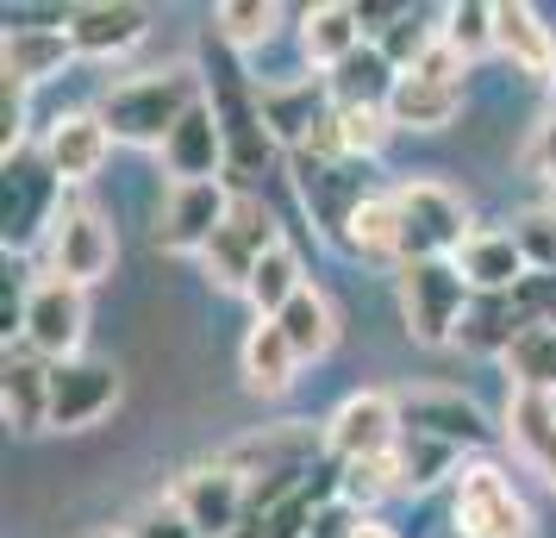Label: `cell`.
Segmentation results:
<instances>
[{
	"label": "cell",
	"instance_id": "obj_38",
	"mask_svg": "<svg viewBox=\"0 0 556 538\" xmlns=\"http://www.w3.org/2000/svg\"><path fill=\"white\" fill-rule=\"evenodd\" d=\"M338 138H344V157L351 163H376L394 138V120L376 113V107H338Z\"/></svg>",
	"mask_w": 556,
	"mask_h": 538
},
{
	"label": "cell",
	"instance_id": "obj_34",
	"mask_svg": "<svg viewBox=\"0 0 556 538\" xmlns=\"http://www.w3.org/2000/svg\"><path fill=\"white\" fill-rule=\"evenodd\" d=\"M506 376L526 395H556V326H526L506 351Z\"/></svg>",
	"mask_w": 556,
	"mask_h": 538
},
{
	"label": "cell",
	"instance_id": "obj_15",
	"mask_svg": "<svg viewBox=\"0 0 556 538\" xmlns=\"http://www.w3.org/2000/svg\"><path fill=\"white\" fill-rule=\"evenodd\" d=\"M226 463L256 483V476H281V470H313V463H326V426H306V420H281L269 433H251L238 438L226 451Z\"/></svg>",
	"mask_w": 556,
	"mask_h": 538
},
{
	"label": "cell",
	"instance_id": "obj_26",
	"mask_svg": "<svg viewBox=\"0 0 556 538\" xmlns=\"http://www.w3.org/2000/svg\"><path fill=\"white\" fill-rule=\"evenodd\" d=\"M70 63H76L70 26L63 32H7V38H0V76L20 82V88H38V82L63 76Z\"/></svg>",
	"mask_w": 556,
	"mask_h": 538
},
{
	"label": "cell",
	"instance_id": "obj_12",
	"mask_svg": "<svg viewBox=\"0 0 556 538\" xmlns=\"http://www.w3.org/2000/svg\"><path fill=\"white\" fill-rule=\"evenodd\" d=\"M113 257H119V245H113V226H106L94 207L81 201H63L56 207V226H51V276H63V283L76 288H94L113 270Z\"/></svg>",
	"mask_w": 556,
	"mask_h": 538
},
{
	"label": "cell",
	"instance_id": "obj_17",
	"mask_svg": "<svg viewBox=\"0 0 556 538\" xmlns=\"http://www.w3.org/2000/svg\"><path fill=\"white\" fill-rule=\"evenodd\" d=\"M163 170L169 182H226L231 157H226V126H219V113L213 101H201L176 132H169V145H163Z\"/></svg>",
	"mask_w": 556,
	"mask_h": 538
},
{
	"label": "cell",
	"instance_id": "obj_29",
	"mask_svg": "<svg viewBox=\"0 0 556 538\" xmlns=\"http://www.w3.org/2000/svg\"><path fill=\"white\" fill-rule=\"evenodd\" d=\"M344 257L394 263V270H401V207H394V188H376L369 201L356 207L351 232H344Z\"/></svg>",
	"mask_w": 556,
	"mask_h": 538
},
{
	"label": "cell",
	"instance_id": "obj_25",
	"mask_svg": "<svg viewBox=\"0 0 556 538\" xmlns=\"http://www.w3.org/2000/svg\"><path fill=\"white\" fill-rule=\"evenodd\" d=\"M238 370H244V388H251V395L276 401V395H288L294 376H301V351L288 345V333H281L276 320H256L251 338H244V351H238Z\"/></svg>",
	"mask_w": 556,
	"mask_h": 538
},
{
	"label": "cell",
	"instance_id": "obj_24",
	"mask_svg": "<svg viewBox=\"0 0 556 538\" xmlns=\"http://www.w3.org/2000/svg\"><path fill=\"white\" fill-rule=\"evenodd\" d=\"M456 270L469 276L476 295H513V288L531 276V263H526V251L513 245V232H494V226L469 232V245L456 251Z\"/></svg>",
	"mask_w": 556,
	"mask_h": 538
},
{
	"label": "cell",
	"instance_id": "obj_20",
	"mask_svg": "<svg viewBox=\"0 0 556 538\" xmlns=\"http://www.w3.org/2000/svg\"><path fill=\"white\" fill-rule=\"evenodd\" d=\"M494 51L526 76H556V26L526 0H494Z\"/></svg>",
	"mask_w": 556,
	"mask_h": 538
},
{
	"label": "cell",
	"instance_id": "obj_18",
	"mask_svg": "<svg viewBox=\"0 0 556 538\" xmlns=\"http://www.w3.org/2000/svg\"><path fill=\"white\" fill-rule=\"evenodd\" d=\"M331 82L326 76H301V82H263V120L276 132L281 151H301L313 132L331 120Z\"/></svg>",
	"mask_w": 556,
	"mask_h": 538
},
{
	"label": "cell",
	"instance_id": "obj_40",
	"mask_svg": "<svg viewBox=\"0 0 556 538\" xmlns=\"http://www.w3.org/2000/svg\"><path fill=\"white\" fill-rule=\"evenodd\" d=\"M513 245L526 251L531 276H556V207H526L513 220Z\"/></svg>",
	"mask_w": 556,
	"mask_h": 538
},
{
	"label": "cell",
	"instance_id": "obj_8",
	"mask_svg": "<svg viewBox=\"0 0 556 538\" xmlns=\"http://www.w3.org/2000/svg\"><path fill=\"white\" fill-rule=\"evenodd\" d=\"M276 245H288L281 226H276V213L256 201V195H238L231 213H226V226L213 232V245L201 251V263H206V276H213V288H238V295H244L251 270L276 251Z\"/></svg>",
	"mask_w": 556,
	"mask_h": 538
},
{
	"label": "cell",
	"instance_id": "obj_5",
	"mask_svg": "<svg viewBox=\"0 0 556 538\" xmlns=\"http://www.w3.org/2000/svg\"><path fill=\"white\" fill-rule=\"evenodd\" d=\"M401 207V263H426V257H456L469 245V207L456 188L431 176H413L394 188Z\"/></svg>",
	"mask_w": 556,
	"mask_h": 538
},
{
	"label": "cell",
	"instance_id": "obj_10",
	"mask_svg": "<svg viewBox=\"0 0 556 538\" xmlns=\"http://www.w3.org/2000/svg\"><path fill=\"white\" fill-rule=\"evenodd\" d=\"M169 501L188 513V526H194L201 538H231L244 520H251V483H244L226 458L181 470L176 488H169Z\"/></svg>",
	"mask_w": 556,
	"mask_h": 538
},
{
	"label": "cell",
	"instance_id": "obj_47",
	"mask_svg": "<svg viewBox=\"0 0 556 538\" xmlns=\"http://www.w3.org/2000/svg\"><path fill=\"white\" fill-rule=\"evenodd\" d=\"M551 88H556V76H551Z\"/></svg>",
	"mask_w": 556,
	"mask_h": 538
},
{
	"label": "cell",
	"instance_id": "obj_22",
	"mask_svg": "<svg viewBox=\"0 0 556 538\" xmlns=\"http://www.w3.org/2000/svg\"><path fill=\"white\" fill-rule=\"evenodd\" d=\"M369 45V32H363V20H356L351 0H319V7H306L301 13V57L313 63V70H338V63H351L356 51Z\"/></svg>",
	"mask_w": 556,
	"mask_h": 538
},
{
	"label": "cell",
	"instance_id": "obj_6",
	"mask_svg": "<svg viewBox=\"0 0 556 538\" xmlns=\"http://www.w3.org/2000/svg\"><path fill=\"white\" fill-rule=\"evenodd\" d=\"M401 395L388 388H356L326 420V458L331 463H381L401 445Z\"/></svg>",
	"mask_w": 556,
	"mask_h": 538
},
{
	"label": "cell",
	"instance_id": "obj_21",
	"mask_svg": "<svg viewBox=\"0 0 556 538\" xmlns=\"http://www.w3.org/2000/svg\"><path fill=\"white\" fill-rule=\"evenodd\" d=\"M113 157V132L101 126V113H63L45 132V163L56 182H88L101 176V163Z\"/></svg>",
	"mask_w": 556,
	"mask_h": 538
},
{
	"label": "cell",
	"instance_id": "obj_44",
	"mask_svg": "<svg viewBox=\"0 0 556 538\" xmlns=\"http://www.w3.org/2000/svg\"><path fill=\"white\" fill-rule=\"evenodd\" d=\"M531 163H538V176L556 182V113L538 126V145H531Z\"/></svg>",
	"mask_w": 556,
	"mask_h": 538
},
{
	"label": "cell",
	"instance_id": "obj_2",
	"mask_svg": "<svg viewBox=\"0 0 556 538\" xmlns=\"http://www.w3.org/2000/svg\"><path fill=\"white\" fill-rule=\"evenodd\" d=\"M206 101V82L194 63H169V70H151V76L113 82L101 95V126L113 132V145H131V151H163L169 132Z\"/></svg>",
	"mask_w": 556,
	"mask_h": 538
},
{
	"label": "cell",
	"instance_id": "obj_14",
	"mask_svg": "<svg viewBox=\"0 0 556 538\" xmlns=\"http://www.w3.org/2000/svg\"><path fill=\"white\" fill-rule=\"evenodd\" d=\"M119 408V370L101 358H70L51 370V433H81Z\"/></svg>",
	"mask_w": 556,
	"mask_h": 538
},
{
	"label": "cell",
	"instance_id": "obj_39",
	"mask_svg": "<svg viewBox=\"0 0 556 538\" xmlns=\"http://www.w3.org/2000/svg\"><path fill=\"white\" fill-rule=\"evenodd\" d=\"M381 495H401V488H394V458H381V463H338V501H344V508H356L363 520H369V508H376Z\"/></svg>",
	"mask_w": 556,
	"mask_h": 538
},
{
	"label": "cell",
	"instance_id": "obj_46",
	"mask_svg": "<svg viewBox=\"0 0 556 538\" xmlns=\"http://www.w3.org/2000/svg\"><path fill=\"white\" fill-rule=\"evenodd\" d=\"M81 538H131V533H81Z\"/></svg>",
	"mask_w": 556,
	"mask_h": 538
},
{
	"label": "cell",
	"instance_id": "obj_30",
	"mask_svg": "<svg viewBox=\"0 0 556 538\" xmlns=\"http://www.w3.org/2000/svg\"><path fill=\"white\" fill-rule=\"evenodd\" d=\"M326 82H331V101L338 107H376V113H388L394 88H401V70H394L376 45H363V51H356L351 63H338Z\"/></svg>",
	"mask_w": 556,
	"mask_h": 538
},
{
	"label": "cell",
	"instance_id": "obj_33",
	"mask_svg": "<svg viewBox=\"0 0 556 538\" xmlns=\"http://www.w3.org/2000/svg\"><path fill=\"white\" fill-rule=\"evenodd\" d=\"M306 288V270H301V251L294 245H276V251L263 257L251 270V283H244V301L256 308V320H276L294 295Z\"/></svg>",
	"mask_w": 556,
	"mask_h": 538
},
{
	"label": "cell",
	"instance_id": "obj_32",
	"mask_svg": "<svg viewBox=\"0 0 556 538\" xmlns=\"http://www.w3.org/2000/svg\"><path fill=\"white\" fill-rule=\"evenodd\" d=\"M456 470H463V451H451V445H438L426 433H401V445H394V488L401 495H426L444 476L456 483Z\"/></svg>",
	"mask_w": 556,
	"mask_h": 538
},
{
	"label": "cell",
	"instance_id": "obj_16",
	"mask_svg": "<svg viewBox=\"0 0 556 538\" xmlns=\"http://www.w3.org/2000/svg\"><path fill=\"white\" fill-rule=\"evenodd\" d=\"M144 32H151V13L138 7V0H81L70 7V45L76 57H126L144 45Z\"/></svg>",
	"mask_w": 556,
	"mask_h": 538
},
{
	"label": "cell",
	"instance_id": "obj_4",
	"mask_svg": "<svg viewBox=\"0 0 556 538\" xmlns=\"http://www.w3.org/2000/svg\"><path fill=\"white\" fill-rule=\"evenodd\" d=\"M451 533L456 538H531V508L519 483L494 458H469L451 483Z\"/></svg>",
	"mask_w": 556,
	"mask_h": 538
},
{
	"label": "cell",
	"instance_id": "obj_37",
	"mask_svg": "<svg viewBox=\"0 0 556 538\" xmlns=\"http://www.w3.org/2000/svg\"><path fill=\"white\" fill-rule=\"evenodd\" d=\"M444 26V45H451L463 63H476L481 51H494V0H456L438 13Z\"/></svg>",
	"mask_w": 556,
	"mask_h": 538
},
{
	"label": "cell",
	"instance_id": "obj_31",
	"mask_svg": "<svg viewBox=\"0 0 556 538\" xmlns=\"http://www.w3.org/2000/svg\"><path fill=\"white\" fill-rule=\"evenodd\" d=\"M276 326L288 333V345L301 351V363H319L331 345H338V308L326 301V288H313V283L276 313Z\"/></svg>",
	"mask_w": 556,
	"mask_h": 538
},
{
	"label": "cell",
	"instance_id": "obj_1",
	"mask_svg": "<svg viewBox=\"0 0 556 538\" xmlns=\"http://www.w3.org/2000/svg\"><path fill=\"white\" fill-rule=\"evenodd\" d=\"M201 82H206V101H213V113H219V126H226V157H231L226 182L238 188V195H251V182L263 176L276 157H288L276 145V132H269V120H263V82L244 76L238 51L219 45V38H206Z\"/></svg>",
	"mask_w": 556,
	"mask_h": 538
},
{
	"label": "cell",
	"instance_id": "obj_36",
	"mask_svg": "<svg viewBox=\"0 0 556 538\" xmlns=\"http://www.w3.org/2000/svg\"><path fill=\"white\" fill-rule=\"evenodd\" d=\"M438 38H444V26H431V13H413V7H406L401 20H394V26L376 38V51L388 57L401 76H413V70H419V63L438 51Z\"/></svg>",
	"mask_w": 556,
	"mask_h": 538
},
{
	"label": "cell",
	"instance_id": "obj_7",
	"mask_svg": "<svg viewBox=\"0 0 556 538\" xmlns=\"http://www.w3.org/2000/svg\"><path fill=\"white\" fill-rule=\"evenodd\" d=\"M288 170H294V188H301L306 213H313V226L326 232V245H338L344 251V232H351L356 207L376 195V163H319V157H288Z\"/></svg>",
	"mask_w": 556,
	"mask_h": 538
},
{
	"label": "cell",
	"instance_id": "obj_35",
	"mask_svg": "<svg viewBox=\"0 0 556 538\" xmlns=\"http://www.w3.org/2000/svg\"><path fill=\"white\" fill-rule=\"evenodd\" d=\"M276 26H281L276 0H219V7H213V38L231 45V51H256V45H269Z\"/></svg>",
	"mask_w": 556,
	"mask_h": 538
},
{
	"label": "cell",
	"instance_id": "obj_19",
	"mask_svg": "<svg viewBox=\"0 0 556 538\" xmlns=\"http://www.w3.org/2000/svg\"><path fill=\"white\" fill-rule=\"evenodd\" d=\"M51 370L31 345H7V363H0V413L13 433H45L51 426Z\"/></svg>",
	"mask_w": 556,
	"mask_h": 538
},
{
	"label": "cell",
	"instance_id": "obj_28",
	"mask_svg": "<svg viewBox=\"0 0 556 538\" xmlns=\"http://www.w3.org/2000/svg\"><path fill=\"white\" fill-rule=\"evenodd\" d=\"M463 113V82H431V76H401L388 120L394 132H444Z\"/></svg>",
	"mask_w": 556,
	"mask_h": 538
},
{
	"label": "cell",
	"instance_id": "obj_45",
	"mask_svg": "<svg viewBox=\"0 0 556 538\" xmlns=\"http://www.w3.org/2000/svg\"><path fill=\"white\" fill-rule=\"evenodd\" d=\"M351 538H401V533H394L388 520H376V513H369V520H356V526H351Z\"/></svg>",
	"mask_w": 556,
	"mask_h": 538
},
{
	"label": "cell",
	"instance_id": "obj_43",
	"mask_svg": "<svg viewBox=\"0 0 556 538\" xmlns=\"http://www.w3.org/2000/svg\"><path fill=\"white\" fill-rule=\"evenodd\" d=\"M513 295H519V308H526L531 326H556V276H526Z\"/></svg>",
	"mask_w": 556,
	"mask_h": 538
},
{
	"label": "cell",
	"instance_id": "obj_27",
	"mask_svg": "<svg viewBox=\"0 0 556 538\" xmlns=\"http://www.w3.org/2000/svg\"><path fill=\"white\" fill-rule=\"evenodd\" d=\"M531 320L519 308V295H476L469 313H463V326H456V345L463 351H476V358H506L513 351V338L526 333Z\"/></svg>",
	"mask_w": 556,
	"mask_h": 538
},
{
	"label": "cell",
	"instance_id": "obj_3",
	"mask_svg": "<svg viewBox=\"0 0 556 538\" xmlns=\"http://www.w3.org/2000/svg\"><path fill=\"white\" fill-rule=\"evenodd\" d=\"M394 295H401V320H406V333H413V345H426V351L456 345V326H463V313L476 301V288L456 270V257L401 263L394 270Z\"/></svg>",
	"mask_w": 556,
	"mask_h": 538
},
{
	"label": "cell",
	"instance_id": "obj_42",
	"mask_svg": "<svg viewBox=\"0 0 556 538\" xmlns=\"http://www.w3.org/2000/svg\"><path fill=\"white\" fill-rule=\"evenodd\" d=\"M131 538H201V533L188 526V513L176 501H151V508L131 520Z\"/></svg>",
	"mask_w": 556,
	"mask_h": 538
},
{
	"label": "cell",
	"instance_id": "obj_23",
	"mask_svg": "<svg viewBox=\"0 0 556 538\" xmlns=\"http://www.w3.org/2000/svg\"><path fill=\"white\" fill-rule=\"evenodd\" d=\"M501 433L519 445V458L556 488V395H526L513 388L506 395V413H501Z\"/></svg>",
	"mask_w": 556,
	"mask_h": 538
},
{
	"label": "cell",
	"instance_id": "obj_13",
	"mask_svg": "<svg viewBox=\"0 0 556 538\" xmlns=\"http://www.w3.org/2000/svg\"><path fill=\"white\" fill-rule=\"evenodd\" d=\"M401 426L406 433L438 438V445H451V451H463V458L494 438V420H488L469 395H456V388H419V395H401Z\"/></svg>",
	"mask_w": 556,
	"mask_h": 538
},
{
	"label": "cell",
	"instance_id": "obj_11",
	"mask_svg": "<svg viewBox=\"0 0 556 538\" xmlns=\"http://www.w3.org/2000/svg\"><path fill=\"white\" fill-rule=\"evenodd\" d=\"M81 333H88V288L63 283V276H45L31 283L26 295V338L45 363H70L81 351Z\"/></svg>",
	"mask_w": 556,
	"mask_h": 538
},
{
	"label": "cell",
	"instance_id": "obj_9",
	"mask_svg": "<svg viewBox=\"0 0 556 538\" xmlns=\"http://www.w3.org/2000/svg\"><path fill=\"white\" fill-rule=\"evenodd\" d=\"M238 188L231 182H169V195L156 207V251L169 257H201L213 245V232L226 226Z\"/></svg>",
	"mask_w": 556,
	"mask_h": 538
},
{
	"label": "cell",
	"instance_id": "obj_41",
	"mask_svg": "<svg viewBox=\"0 0 556 538\" xmlns=\"http://www.w3.org/2000/svg\"><path fill=\"white\" fill-rule=\"evenodd\" d=\"M0 151L20 157L26 151V88L0 76Z\"/></svg>",
	"mask_w": 556,
	"mask_h": 538
}]
</instances>
